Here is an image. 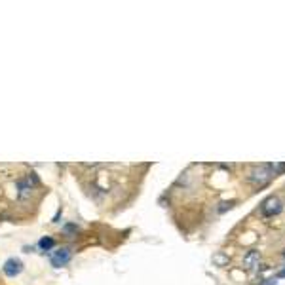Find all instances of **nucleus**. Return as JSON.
Wrapping results in <instances>:
<instances>
[{
	"label": "nucleus",
	"instance_id": "nucleus-1",
	"mask_svg": "<svg viewBox=\"0 0 285 285\" xmlns=\"http://www.w3.org/2000/svg\"><path fill=\"white\" fill-rule=\"evenodd\" d=\"M274 177V169L270 164H264V166H259V168H255L251 171V175H249V181L253 182V184H266V182L270 181Z\"/></svg>",
	"mask_w": 285,
	"mask_h": 285
},
{
	"label": "nucleus",
	"instance_id": "nucleus-8",
	"mask_svg": "<svg viewBox=\"0 0 285 285\" xmlns=\"http://www.w3.org/2000/svg\"><path fill=\"white\" fill-rule=\"evenodd\" d=\"M278 278H285V270H282V272H278Z\"/></svg>",
	"mask_w": 285,
	"mask_h": 285
},
{
	"label": "nucleus",
	"instance_id": "nucleus-7",
	"mask_svg": "<svg viewBox=\"0 0 285 285\" xmlns=\"http://www.w3.org/2000/svg\"><path fill=\"white\" fill-rule=\"evenodd\" d=\"M272 169H274V173H284L285 171V164H276V166H272Z\"/></svg>",
	"mask_w": 285,
	"mask_h": 285
},
{
	"label": "nucleus",
	"instance_id": "nucleus-4",
	"mask_svg": "<svg viewBox=\"0 0 285 285\" xmlns=\"http://www.w3.org/2000/svg\"><path fill=\"white\" fill-rule=\"evenodd\" d=\"M4 274L8 276V278H15L17 274L23 270V262L19 259H8L6 262H4Z\"/></svg>",
	"mask_w": 285,
	"mask_h": 285
},
{
	"label": "nucleus",
	"instance_id": "nucleus-9",
	"mask_svg": "<svg viewBox=\"0 0 285 285\" xmlns=\"http://www.w3.org/2000/svg\"><path fill=\"white\" fill-rule=\"evenodd\" d=\"M284 257H285V251H284Z\"/></svg>",
	"mask_w": 285,
	"mask_h": 285
},
{
	"label": "nucleus",
	"instance_id": "nucleus-3",
	"mask_svg": "<svg viewBox=\"0 0 285 285\" xmlns=\"http://www.w3.org/2000/svg\"><path fill=\"white\" fill-rule=\"evenodd\" d=\"M71 260V249H67V247H61V249H57L55 253L52 255V264L55 268H61V266H65L67 262Z\"/></svg>",
	"mask_w": 285,
	"mask_h": 285
},
{
	"label": "nucleus",
	"instance_id": "nucleus-6",
	"mask_svg": "<svg viewBox=\"0 0 285 285\" xmlns=\"http://www.w3.org/2000/svg\"><path fill=\"white\" fill-rule=\"evenodd\" d=\"M38 246L42 247L44 251H50V249L55 246V240H53V238H50V236H46V238H42V240H40Z\"/></svg>",
	"mask_w": 285,
	"mask_h": 285
},
{
	"label": "nucleus",
	"instance_id": "nucleus-2",
	"mask_svg": "<svg viewBox=\"0 0 285 285\" xmlns=\"http://www.w3.org/2000/svg\"><path fill=\"white\" fill-rule=\"evenodd\" d=\"M282 209H284L282 200L276 198V196H270V198H266V200L262 202V206H260V213H262L264 217H274V215H278Z\"/></svg>",
	"mask_w": 285,
	"mask_h": 285
},
{
	"label": "nucleus",
	"instance_id": "nucleus-5",
	"mask_svg": "<svg viewBox=\"0 0 285 285\" xmlns=\"http://www.w3.org/2000/svg\"><path fill=\"white\" fill-rule=\"evenodd\" d=\"M259 260H260L259 251H249L246 257H244V266L249 268V270H253V268H257V266H259Z\"/></svg>",
	"mask_w": 285,
	"mask_h": 285
}]
</instances>
